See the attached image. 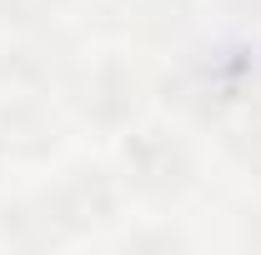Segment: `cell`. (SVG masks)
<instances>
[{"instance_id": "obj_1", "label": "cell", "mask_w": 261, "mask_h": 255, "mask_svg": "<svg viewBox=\"0 0 261 255\" xmlns=\"http://www.w3.org/2000/svg\"><path fill=\"white\" fill-rule=\"evenodd\" d=\"M31 200L40 215V230H45V250L86 240L106 225H116V215H121V185L100 165H70L61 180H50Z\"/></svg>"}, {"instance_id": "obj_2", "label": "cell", "mask_w": 261, "mask_h": 255, "mask_svg": "<svg viewBox=\"0 0 261 255\" xmlns=\"http://www.w3.org/2000/svg\"><path fill=\"white\" fill-rule=\"evenodd\" d=\"M121 185L151 205H176L196 185V150L171 125H136L121 140Z\"/></svg>"}, {"instance_id": "obj_3", "label": "cell", "mask_w": 261, "mask_h": 255, "mask_svg": "<svg viewBox=\"0 0 261 255\" xmlns=\"http://www.w3.org/2000/svg\"><path fill=\"white\" fill-rule=\"evenodd\" d=\"M70 110L96 130H130L146 110V80L126 55H100L91 65H75L70 85Z\"/></svg>"}, {"instance_id": "obj_4", "label": "cell", "mask_w": 261, "mask_h": 255, "mask_svg": "<svg viewBox=\"0 0 261 255\" xmlns=\"http://www.w3.org/2000/svg\"><path fill=\"white\" fill-rule=\"evenodd\" d=\"M75 65H81L75 40L61 35L56 25H40V30H20V40L0 55V80L20 95H50L70 85Z\"/></svg>"}, {"instance_id": "obj_5", "label": "cell", "mask_w": 261, "mask_h": 255, "mask_svg": "<svg viewBox=\"0 0 261 255\" xmlns=\"http://www.w3.org/2000/svg\"><path fill=\"white\" fill-rule=\"evenodd\" d=\"M65 140L61 115L45 105V95H15L0 100V160H15V165H31V160L56 155Z\"/></svg>"}, {"instance_id": "obj_6", "label": "cell", "mask_w": 261, "mask_h": 255, "mask_svg": "<svg viewBox=\"0 0 261 255\" xmlns=\"http://www.w3.org/2000/svg\"><path fill=\"white\" fill-rule=\"evenodd\" d=\"M191 20V0H126V35L136 40H171Z\"/></svg>"}, {"instance_id": "obj_7", "label": "cell", "mask_w": 261, "mask_h": 255, "mask_svg": "<svg viewBox=\"0 0 261 255\" xmlns=\"http://www.w3.org/2000/svg\"><path fill=\"white\" fill-rule=\"evenodd\" d=\"M70 0H0V25L5 30H40V25H56L65 15Z\"/></svg>"}, {"instance_id": "obj_8", "label": "cell", "mask_w": 261, "mask_h": 255, "mask_svg": "<svg viewBox=\"0 0 261 255\" xmlns=\"http://www.w3.org/2000/svg\"><path fill=\"white\" fill-rule=\"evenodd\" d=\"M226 155L256 180V190H261V120H256V125L231 130V135H226Z\"/></svg>"}, {"instance_id": "obj_9", "label": "cell", "mask_w": 261, "mask_h": 255, "mask_svg": "<svg viewBox=\"0 0 261 255\" xmlns=\"http://www.w3.org/2000/svg\"><path fill=\"white\" fill-rule=\"evenodd\" d=\"M126 245L130 250H141V245H186V235H176V230H146V235H130Z\"/></svg>"}, {"instance_id": "obj_10", "label": "cell", "mask_w": 261, "mask_h": 255, "mask_svg": "<svg viewBox=\"0 0 261 255\" xmlns=\"http://www.w3.org/2000/svg\"><path fill=\"white\" fill-rule=\"evenodd\" d=\"M236 20H261V0H221Z\"/></svg>"}]
</instances>
